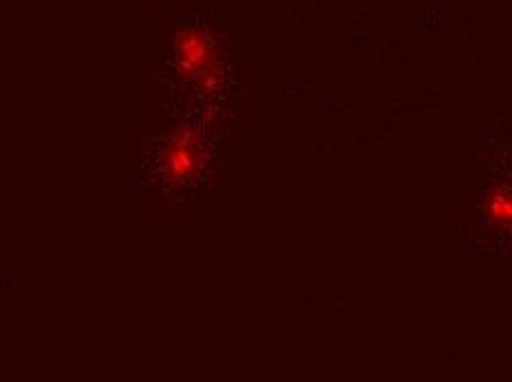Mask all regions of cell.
<instances>
[{"mask_svg": "<svg viewBox=\"0 0 512 382\" xmlns=\"http://www.w3.org/2000/svg\"><path fill=\"white\" fill-rule=\"evenodd\" d=\"M199 166V137L195 131H181L166 155V168L170 177L186 179Z\"/></svg>", "mask_w": 512, "mask_h": 382, "instance_id": "1", "label": "cell"}, {"mask_svg": "<svg viewBox=\"0 0 512 382\" xmlns=\"http://www.w3.org/2000/svg\"><path fill=\"white\" fill-rule=\"evenodd\" d=\"M179 65L181 71H188L190 76H204V71L208 73L210 65V49L206 45V40L199 34H186L179 42Z\"/></svg>", "mask_w": 512, "mask_h": 382, "instance_id": "2", "label": "cell"}, {"mask_svg": "<svg viewBox=\"0 0 512 382\" xmlns=\"http://www.w3.org/2000/svg\"><path fill=\"white\" fill-rule=\"evenodd\" d=\"M488 217L495 221L499 226H510V219H512V199L510 193L504 188H499L497 193L490 195L488 199Z\"/></svg>", "mask_w": 512, "mask_h": 382, "instance_id": "3", "label": "cell"}]
</instances>
